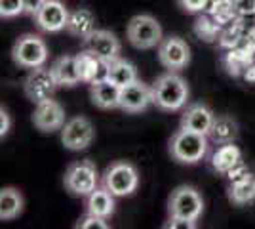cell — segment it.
Returning a JSON list of instances; mask_svg holds the SVG:
<instances>
[{"mask_svg":"<svg viewBox=\"0 0 255 229\" xmlns=\"http://www.w3.org/2000/svg\"><path fill=\"white\" fill-rule=\"evenodd\" d=\"M189 101V84L175 71L164 73L152 84V103L162 111H179Z\"/></svg>","mask_w":255,"mask_h":229,"instance_id":"6da1fadb","label":"cell"},{"mask_svg":"<svg viewBox=\"0 0 255 229\" xmlns=\"http://www.w3.org/2000/svg\"><path fill=\"white\" fill-rule=\"evenodd\" d=\"M171 157L183 164L200 163L208 153V136L200 132L187 130L181 126L179 130L171 136L170 142Z\"/></svg>","mask_w":255,"mask_h":229,"instance_id":"7a4b0ae2","label":"cell"},{"mask_svg":"<svg viewBox=\"0 0 255 229\" xmlns=\"http://www.w3.org/2000/svg\"><path fill=\"white\" fill-rule=\"evenodd\" d=\"M126 36L133 48L150 50L162 42V27L152 15L141 13L129 19L126 27Z\"/></svg>","mask_w":255,"mask_h":229,"instance_id":"3957f363","label":"cell"},{"mask_svg":"<svg viewBox=\"0 0 255 229\" xmlns=\"http://www.w3.org/2000/svg\"><path fill=\"white\" fill-rule=\"evenodd\" d=\"M99 174L96 164L92 161H76L65 172L63 184L69 193L76 197H88L94 189H97Z\"/></svg>","mask_w":255,"mask_h":229,"instance_id":"277c9868","label":"cell"},{"mask_svg":"<svg viewBox=\"0 0 255 229\" xmlns=\"http://www.w3.org/2000/svg\"><path fill=\"white\" fill-rule=\"evenodd\" d=\"M11 57L19 67L36 69L48 61V46L38 34H23L13 44Z\"/></svg>","mask_w":255,"mask_h":229,"instance_id":"5b68a950","label":"cell"},{"mask_svg":"<svg viewBox=\"0 0 255 229\" xmlns=\"http://www.w3.org/2000/svg\"><path fill=\"white\" fill-rule=\"evenodd\" d=\"M103 186L115 197L131 195L139 186V174L135 166L126 161L113 163L103 174Z\"/></svg>","mask_w":255,"mask_h":229,"instance_id":"8992f818","label":"cell"},{"mask_svg":"<svg viewBox=\"0 0 255 229\" xmlns=\"http://www.w3.org/2000/svg\"><path fill=\"white\" fill-rule=\"evenodd\" d=\"M168 212L175 218H185L196 222L204 212L202 195L189 186H181L175 191H171L170 201H168Z\"/></svg>","mask_w":255,"mask_h":229,"instance_id":"52a82bcc","label":"cell"},{"mask_svg":"<svg viewBox=\"0 0 255 229\" xmlns=\"http://www.w3.org/2000/svg\"><path fill=\"white\" fill-rule=\"evenodd\" d=\"M57 86L59 84L53 76L52 69H46L44 65L31 69V73L27 75L25 82H23L25 96L31 99L32 103H40L44 99H50Z\"/></svg>","mask_w":255,"mask_h":229,"instance_id":"ba28073f","label":"cell"},{"mask_svg":"<svg viewBox=\"0 0 255 229\" xmlns=\"http://www.w3.org/2000/svg\"><path fill=\"white\" fill-rule=\"evenodd\" d=\"M156 54H158V61L162 63V67H166L170 71H181L191 61V48L179 36L162 38Z\"/></svg>","mask_w":255,"mask_h":229,"instance_id":"9c48e42d","label":"cell"},{"mask_svg":"<svg viewBox=\"0 0 255 229\" xmlns=\"http://www.w3.org/2000/svg\"><path fill=\"white\" fill-rule=\"evenodd\" d=\"M96 138L94 124L86 117H75L69 119L61 128V142L71 151H82Z\"/></svg>","mask_w":255,"mask_h":229,"instance_id":"30bf717a","label":"cell"},{"mask_svg":"<svg viewBox=\"0 0 255 229\" xmlns=\"http://www.w3.org/2000/svg\"><path fill=\"white\" fill-rule=\"evenodd\" d=\"M69 13L71 11L65 8L63 2L59 0H46L44 6L34 15V21L38 25V29H42L44 33H59L67 29L69 21Z\"/></svg>","mask_w":255,"mask_h":229,"instance_id":"8fae6325","label":"cell"},{"mask_svg":"<svg viewBox=\"0 0 255 229\" xmlns=\"http://www.w3.org/2000/svg\"><path fill=\"white\" fill-rule=\"evenodd\" d=\"M32 124L40 132L61 130L65 124V109L61 107V103H57L52 98L36 103L32 113Z\"/></svg>","mask_w":255,"mask_h":229,"instance_id":"7c38bea8","label":"cell"},{"mask_svg":"<svg viewBox=\"0 0 255 229\" xmlns=\"http://www.w3.org/2000/svg\"><path fill=\"white\" fill-rule=\"evenodd\" d=\"M120 40L115 34L105 29H96L92 34H88L84 38V50L90 54L97 55L105 61H113L120 57Z\"/></svg>","mask_w":255,"mask_h":229,"instance_id":"4fadbf2b","label":"cell"},{"mask_svg":"<svg viewBox=\"0 0 255 229\" xmlns=\"http://www.w3.org/2000/svg\"><path fill=\"white\" fill-rule=\"evenodd\" d=\"M150 103H152V86L141 82L139 78L122 88V94H120V109L122 111L141 113L147 109Z\"/></svg>","mask_w":255,"mask_h":229,"instance_id":"5bb4252c","label":"cell"},{"mask_svg":"<svg viewBox=\"0 0 255 229\" xmlns=\"http://www.w3.org/2000/svg\"><path fill=\"white\" fill-rule=\"evenodd\" d=\"M215 115L212 113L210 107H206L204 103H192L187 109L183 111L181 117V126L192 132H200V134H210Z\"/></svg>","mask_w":255,"mask_h":229,"instance_id":"9a60e30c","label":"cell"},{"mask_svg":"<svg viewBox=\"0 0 255 229\" xmlns=\"http://www.w3.org/2000/svg\"><path fill=\"white\" fill-rule=\"evenodd\" d=\"M120 94H122V88L115 84L113 80H109V78L94 82L90 88L92 103L99 109H117V107H120Z\"/></svg>","mask_w":255,"mask_h":229,"instance_id":"2e32d148","label":"cell"},{"mask_svg":"<svg viewBox=\"0 0 255 229\" xmlns=\"http://www.w3.org/2000/svg\"><path fill=\"white\" fill-rule=\"evenodd\" d=\"M78 57V69H80V76H82V82L88 84H94L99 80H105L109 78V61L97 57V55L90 54V52H82V54L76 55Z\"/></svg>","mask_w":255,"mask_h":229,"instance_id":"e0dca14e","label":"cell"},{"mask_svg":"<svg viewBox=\"0 0 255 229\" xmlns=\"http://www.w3.org/2000/svg\"><path fill=\"white\" fill-rule=\"evenodd\" d=\"M50 69H52V73L59 86H76L78 82H82L76 55H61V57H57Z\"/></svg>","mask_w":255,"mask_h":229,"instance_id":"ac0fdd59","label":"cell"},{"mask_svg":"<svg viewBox=\"0 0 255 229\" xmlns=\"http://www.w3.org/2000/svg\"><path fill=\"white\" fill-rule=\"evenodd\" d=\"M67 31L84 40L88 34L96 31V15L88 8H78V10L69 13V21H67Z\"/></svg>","mask_w":255,"mask_h":229,"instance_id":"d6986e66","label":"cell"},{"mask_svg":"<svg viewBox=\"0 0 255 229\" xmlns=\"http://www.w3.org/2000/svg\"><path fill=\"white\" fill-rule=\"evenodd\" d=\"M88 214H94V216H101V218H109L113 212H115V195L107 189L105 186L94 189L90 195H88Z\"/></svg>","mask_w":255,"mask_h":229,"instance_id":"ffe728a7","label":"cell"},{"mask_svg":"<svg viewBox=\"0 0 255 229\" xmlns=\"http://www.w3.org/2000/svg\"><path fill=\"white\" fill-rule=\"evenodd\" d=\"M208 138L217 145L233 143L238 138V122L233 117H215Z\"/></svg>","mask_w":255,"mask_h":229,"instance_id":"44dd1931","label":"cell"},{"mask_svg":"<svg viewBox=\"0 0 255 229\" xmlns=\"http://www.w3.org/2000/svg\"><path fill=\"white\" fill-rule=\"evenodd\" d=\"M23 212V195L13 189V187H4L0 191V220L8 222V220L17 218Z\"/></svg>","mask_w":255,"mask_h":229,"instance_id":"7402d4cb","label":"cell"},{"mask_svg":"<svg viewBox=\"0 0 255 229\" xmlns=\"http://www.w3.org/2000/svg\"><path fill=\"white\" fill-rule=\"evenodd\" d=\"M242 161V153L233 143H223L217 151L212 155V166L215 172L219 174H227L236 163Z\"/></svg>","mask_w":255,"mask_h":229,"instance_id":"603a6c76","label":"cell"},{"mask_svg":"<svg viewBox=\"0 0 255 229\" xmlns=\"http://www.w3.org/2000/svg\"><path fill=\"white\" fill-rule=\"evenodd\" d=\"M229 199H231V203L238 205V207L255 201V174L250 172L242 180L233 182L229 187Z\"/></svg>","mask_w":255,"mask_h":229,"instance_id":"cb8c5ba5","label":"cell"},{"mask_svg":"<svg viewBox=\"0 0 255 229\" xmlns=\"http://www.w3.org/2000/svg\"><path fill=\"white\" fill-rule=\"evenodd\" d=\"M109 80H113L120 88L128 86L129 82L137 80V69L131 65L126 59H113L109 61Z\"/></svg>","mask_w":255,"mask_h":229,"instance_id":"d4e9b609","label":"cell"},{"mask_svg":"<svg viewBox=\"0 0 255 229\" xmlns=\"http://www.w3.org/2000/svg\"><path fill=\"white\" fill-rule=\"evenodd\" d=\"M254 61V55L250 54L248 50H244L242 46L227 50V54L223 57V65L229 71V75L233 76H242V73L246 71V67Z\"/></svg>","mask_w":255,"mask_h":229,"instance_id":"484cf974","label":"cell"},{"mask_svg":"<svg viewBox=\"0 0 255 229\" xmlns=\"http://www.w3.org/2000/svg\"><path fill=\"white\" fill-rule=\"evenodd\" d=\"M221 25L215 21V17L202 11V15L194 21V34L204 40V42H215L219 38V33H221Z\"/></svg>","mask_w":255,"mask_h":229,"instance_id":"4316f807","label":"cell"},{"mask_svg":"<svg viewBox=\"0 0 255 229\" xmlns=\"http://www.w3.org/2000/svg\"><path fill=\"white\" fill-rule=\"evenodd\" d=\"M244 29H242V25L238 23V19L233 23H229V25H225L223 29H221V33H219V38H217V42L221 48L225 50H233V48H238L240 42L244 40Z\"/></svg>","mask_w":255,"mask_h":229,"instance_id":"83f0119b","label":"cell"},{"mask_svg":"<svg viewBox=\"0 0 255 229\" xmlns=\"http://www.w3.org/2000/svg\"><path fill=\"white\" fill-rule=\"evenodd\" d=\"M19 13H25V0H0V15L4 19L17 17Z\"/></svg>","mask_w":255,"mask_h":229,"instance_id":"f1b7e54d","label":"cell"},{"mask_svg":"<svg viewBox=\"0 0 255 229\" xmlns=\"http://www.w3.org/2000/svg\"><path fill=\"white\" fill-rule=\"evenodd\" d=\"M78 228H82V229H107L109 228V224H107V218L94 216V214H86L84 218L80 220Z\"/></svg>","mask_w":255,"mask_h":229,"instance_id":"f546056e","label":"cell"},{"mask_svg":"<svg viewBox=\"0 0 255 229\" xmlns=\"http://www.w3.org/2000/svg\"><path fill=\"white\" fill-rule=\"evenodd\" d=\"M177 2L187 13H200L208 6V0H177Z\"/></svg>","mask_w":255,"mask_h":229,"instance_id":"4dcf8cb0","label":"cell"},{"mask_svg":"<svg viewBox=\"0 0 255 229\" xmlns=\"http://www.w3.org/2000/svg\"><path fill=\"white\" fill-rule=\"evenodd\" d=\"M233 2H234V10H236V15H238V17L255 13V0H233Z\"/></svg>","mask_w":255,"mask_h":229,"instance_id":"1f68e13d","label":"cell"},{"mask_svg":"<svg viewBox=\"0 0 255 229\" xmlns=\"http://www.w3.org/2000/svg\"><path fill=\"white\" fill-rule=\"evenodd\" d=\"M250 174V172H248V166H246L244 163H242V161H240V163H236L233 166V168H231V170H229V172H227V178H229V182H231V184H233V182H238V180H242V178H244V176H248Z\"/></svg>","mask_w":255,"mask_h":229,"instance_id":"d6a6232c","label":"cell"},{"mask_svg":"<svg viewBox=\"0 0 255 229\" xmlns=\"http://www.w3.org/2000/svg\"><path fill=\"white\" fill-rule=\"evenodd\" d=\"M164 228H171V229H194V228H196V224H194V222H191V220L170 216L168 224H164Z\"/></svg>","mask_w":255,"mask_h":229,"instance_id":"836d02e7","label":"cell"},{"mask_svg":"<svg viewBox=\"0 0 255 229\" xmlns=\"http://www.w3.org/2000/svg\"><path fill=\"white\" fill-rule=\"evenodd\" d=\"M44 2L46 0H25V13H29V15H36L38 10L44 6Z\"/></svg>","mask_w":255,"mask_h":229,"instance_id":"e575fe53","label":"cell"},{"mask_svg":"<svg viewBox=\"0 0 255 229\" xmlns=\"http://www.w3.org/2000/svg\"><path fill=\"white\" fill-rule=\"evenodd\" d=\"M8 132H10V115H8V111L2 107L0 109V136L4 138Z\"/></svg>","mask_w":255,"mask_h":229,"instance_id":"d590c367","label":"cell"},{"mask_svg":"<svg viewBox=\"0 0 255 229\" xmlns=\"http://www.w3.org/2000/svg\"><path fill=\"white\" fill-rule=\"evenodd\" d=\"M242 78L248 84H255V61H252L250 65L246 67V71L242 73Z\"/></svg>","mask_w":255,"mask_h":229,"instance_id":"8d00e7d4","label":"cell"},{"mask_svg":"<svg viewBox=\"0 0 255 229\" xmlns=\"http://www.w3.org/2000/svg\"><path fill=\"white\" fill-rule=\"evenodd\" d=\"M254 61H255V52H254Z\"/></svg>","mask_w":255,"mask_h":229,"instance_id":"74e56055","label":"cell"}]
</instances>
